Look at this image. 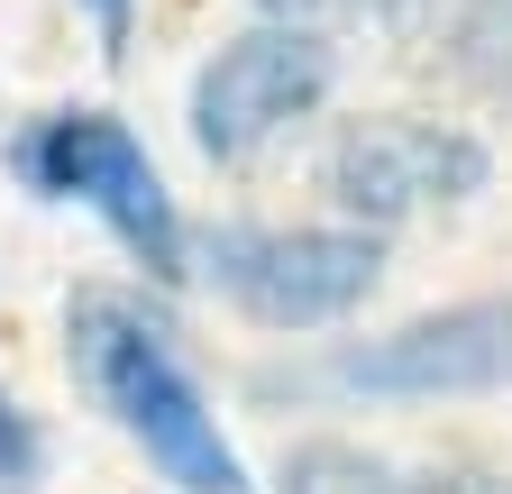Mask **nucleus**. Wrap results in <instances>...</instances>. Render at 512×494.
Listing matches in <instances>:
<instances>
[{
	"label": "nucleus",
	"instance_id": "obj_1",
	"mask_svg": "<svg viewBox=\"0 0 512 494\" xmlns=\"http://www.w3.org/2000/svg\"><path fill=\"white\" fill-rule=\"evenodd\" d=\"M64 330H74L83 385L110 403V421L128 430V440L156 458L165 485H183V494H247V467H238V449L220 440V412L202 403V385L183 376L174 330L147 312V302L92 284V293H74Z\"/></svg>",
	"mask_w": 512,
	"mask_h": 494
},
{
	"label": "nucleus",
	"instance_id": "obj_2",
	"mask_svg": "<svg viewBox=\"0 0 512 494\" xmlns=\"http://www.w3.org/2000/svg\"><path fill=\"white\" fill-rule=\"evenodd\" d=\"M202 266H211V284L247 321H266V330H330V321H348L375 293L384 238L348 229V220H330V229H256V220H238V229H211Z\"/></svg>",
	"mask_w": 512,
	"mask_h": 494
},
{
	"label": "nucleus",
	"instance_id": "obj_3",
	"mask_svg": "<svg viewBox=\"0 0 512 494\" xmlns=\"http://www.w3.org/2000/svg\"><path fill=\"white\" fill-rule=\"evenodd\" d=\"M19 174L55 202H92L110 220V238L138 257L156 284L183 275V220H174V193L156 183L147 147L119 129L110 110H55L19 138Z\"/></svg>",
	"mask_w": 512,
	"mask_h": 494
},
{
	"label": "nucleus",
	"instance_id": "obj_4",
	"mask_svg": "<svg viewBox=\"0 0 512 494\" xmlns=\"http://www.w3.org/2000/svg\"><path fill=\"white\" fill-rule=\"evenodd\" d=\"M330 385L375 403H439V394H512V293L439 302L421 321L330 348Z\"/></svg>",
	"mask_w": 512,
	"mask_h": 494
},
{
	"label": "nucleus",
	"instance_id": "obj_5",
	"mask_svg": "<svg viewBox=\"0 0 512 494\" xmlns=\"http://www.w3.org/2000/svg\"><path fill=\"white\" fill-rule=\"evenodd\" d=\"M485 138L458 129V119H357V129L330 147L320 183L330 202L348 211V229H394V220H421V211H448V202H476L485 193Z\"/></svg>",
	"mask_w": 512,
	"mask_h": 494
},
{
	"label": "nucleus",
	"instance_id": "obj_6",
	"mask_svg": "<svg viewBox=\"0 0 512 494\" xmlns=\"http://www.w3.org/2000/svg\"><path fill=\"white\" fill-rule=\"evenodd\" d=\"M330 101V46L302 28H266L256 19L247 37H229L202 74H192V147L211 165H238L266 138H284L293 119H311Z\"/></svg>",
	"mask_w": 512,
	"mask_h": 494
},
{
	"label": "nucleus",
	"instance_id": "obj_7",
	"mask_svg": "<svg viewBox=\"0 0 512 494\" xmlns=\"http://www.w3.org/2000/svg\"><path fill=\"white\" fill-rule=\"evenodd\" d=\"M448 74L485 101H512V0H467L448 19Z\"/></svg>",
	"mask_w": 512,
	"mask_h": 494
},
{
	"label": "nucleus",
	"instance_id": "obj_8",
	"mask_svg": "<svg viewBox=\"0 0 512 494\" xmlns=\"http://www.w3.org/2000/svg\"><path fill=\"white\" fill-rule=\"evenodd\" d=\"M284 494H403V476L348 440H311L284 458Z\"/></svg>",
	"mask_w": 512,
	"mask_h": 494
},
{
	"label": "nucleus",
	"instance_id": "obj_9",
	"mask_svg": "<svg viewBox=\"0 0 512 494\" xmlns=\"http://www.w3.org/2000/svg\"><path fill=\"white\" fill-rule=\"evenodd\" d=\"M266 28H302V37H339V28H403L430 0H256Z\"/></svg>",
	"mask_w": 512,
	"mask_h": 494
},
{
	"label": "nucleus",
	"instance_id": "obj_10",
	"mask_svg": "<svg viewBox=\"0 0 512 494\" xmlns=\"http://www.w3.org/2000/svg\"><path fill=\"white\" fill-rule=\"evenodd\" d=\"M37 476V430H28V412L0 394V485H28Z\"/></svg>",
	"mask_w": 512,
	"mask_h": 494
},
{
	"label": "nucleus",
	"instance_id": "obj_11",
	"mask_svg": "<svg viewBox=\"0 0 512 494\" xmlns=\"http://www.w3.org/2000/svg\"><path fill=\"white\" fill-rule=\"evenodd\" d=\"M403 494H512V476H421Z\"/></svg>",
	"mask_w": 512,
	"mask_h": 494
},
{
	"label": "nucleus",
	"instance_id": "obj_12",
	"mask_svg": "<svg viewBox=\"0 0 512 494\" xmlns=\"http://www.w3.org/2000/svg\"><path fill=\"white\" fill-rule=\"evenodd\" d=\"M92 19H101V37L119 46V37H128V0H92Z\"/></svg>",
	"mask_w": 512,
	"mask_h": 494
}]
</instances>
